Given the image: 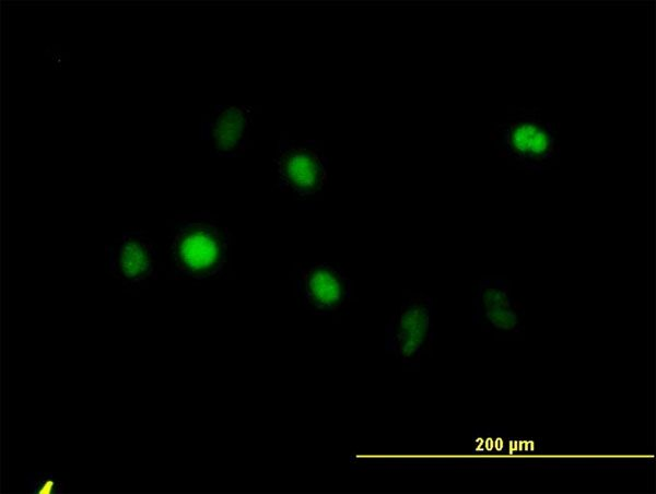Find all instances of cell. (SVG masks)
<instances>
[{"label": "cell", "instance_id": "cell-1", "mask_svg": "<svg viewBox=\"0 0 656 494\" xmlns=\"http://www.w3.org/2000/svg\"><path fill=\"white\" fill-rule=\"evenodd\" d=\"M229 245L230 233L216 221L206 216L183 221L171 245L176 273L196 280L220 274Z\"/></svg>", "mask_w": 656, "mask_h": 494}, {"label": "cell", "instance_id": "cell-2", "mask_svg": "<svg viewBox=\"0 0 656 494\" xmlns=\"http://www.w3.org/2000/svg\"><path fill=\"white\" fill-rule=\"evenodd\" d=\"M434 306L423 293H410L385 328V349L402 364L418 367L434 339Z\"/></svg>", "mask_w": 656, "mask_h": 494}, {"label": "cell", "instance_id": "cell-3", "mask_svg": "<svg viewBox=\"0 0 656 494\" xmlns=\"http://www.w3.org/2000/svg\"><path fill=\"white\" fill-rule=\"evenodd\" d=\"M274 164L279 188L298 198L316 195L328 183V157L316 140L280 141Z\"/></svg>", "mask_w": 656, "mask_h": 494}, {"label": "cell", "instance_id": "cell-4", "mask_svg": "<svg viewBox=\"0 0 656 494\" xmlns=\"http://www.w3.org/2000/svg\"><path fill=\"white\" fill-rule=\"evenodd\" d=\"M304 307L314 315H329L348 305L352 285L345 271L328 262L312 263L297 273Z\"/></svg>", "mask_w": 656, "mask_h": 494}, {"label": "cell", "instance_id": "cell-5", "mask_svg": "<svg viewBox=\"0 0 656 494\" xmlns=\"http://www.w3.org/2000/svg\"><path fill=\"white\" fill-rule=\"evenodd\" d=\"M106 250L110 273L125 284H139L155 278L156 251L142 231L124 232Z\"/></svg>", "mask_w": 656, "mask_h": 494}, {"label": "cell", "instance_id": "cell-6", "mask_svg": "<svg viewBox=\"0 0 656 494\" xmlns=\"http://www.w3.org/2000/svg\"><path fill=\"white\" fill-rule=\"evenodd\" d=\"M253 117V106H215L206 125V137L212 154L231 157L243 153Z\"/></svg>", "mask_w": 656, "mask_h": 494}, {"label": "cell", "instance_id": "cell-7", "mask_svg": "<svg viewBox=\"0 0 656 494\" xmlns=\"http://www.w3.org/2000/svg\"><path fill=\"white\" fill-rule=\"evenodd\" d=\"M477 321L488 329L518 333L522 330L523 308L513 302L509 286L503 279H484L473 299Z\"/></svg>", "mask_w": 656, "mask_h": 494}, {"label": "cell", "instance_id": "cell-8", "mask_svg": "<svg viewBox=\"0 0 656 494\" xmlns=\"http://www.w3.org/2000/svg\"><path fill=\"white\" fill-rule=\"evenodd\" d=\"M54 474L55 473L44 472L26 473L25 490L35 494H50L56 484H63V482L58 480Z\"/></svg>", "mask_w": 656, "mask_h": 494}]
</instances>
